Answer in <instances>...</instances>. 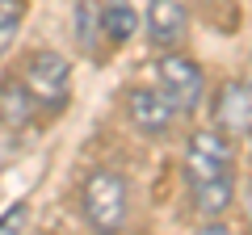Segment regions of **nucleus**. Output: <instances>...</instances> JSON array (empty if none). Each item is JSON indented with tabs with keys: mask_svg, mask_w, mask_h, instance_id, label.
<instances>
[{
	"mask_svg": "<svg viewBox=\"0 0 252 235\" xmlns=\"http://www.w3.org/2000/svg\"><path fill=\"white\" fill-rule=\"evenodd\" d=\"M21 80L42 109H63L72 97V63L59 51H30L21 63Z\"/></svg>",
	"mask_w": 252,
	"mask_h": 235,
	"instance_id": "obj_1",
	"label": "nucleus"
},
{
	"mask_svg": "<svg viewBox=\"0 0 252 235\" xmlns=\"http://www.w3.org/2000/svg\"><path fill=\"white\" fill-rule=\"evenodd\" d=\"M80 210L89 218V227L97 231H118L126 223V181L109 168H97L84 181V193H80Z\"/></svg>",
	"mask_w": 252,
	"mask_h": 235,
	"instance_id": "obj_2",
	"label": "nucleus"
},
{
	"mask_svg": "<svg viewBox=\"0 0 252 235\" xmlns=\"http://www.w3.org/2000/svg\"><path fill=\"white\" fill-rule=\"evenodd\" d=\"M231 164H235L231 135H223L219 126L189 135V143H185V181L189 185L215 181V176H231Z\"/></svg>",
	"mask_w": 252,
	"mask_h": 235,
	"instance_id": "obj_3",
	"label": "nucleus"
},
{
	"mask_svg": "<svg viewBox=\"0 0 252 235\" xmlns=\"http://www.w3.org/2000/svg\"><path fill=\"white\" fill-rule=\"evenodd\" d=\"M156 80H160V88L177 101L181 114H193V109L202 105L206 76H202V67L193 63V59H185V55H177V51H164V59L156 63Z\"/></svg>",
	"mask_w": 252,
	"mask_h": 235,
	"instance_id": "obj_4",
	"label": "nucleus"
},
{
	"mask_svg": "<svg viewBox=\"0 0 252 235\" xmlns=\"http://www.w3.org/2000/svg\"><path fill=\"white\" fill-rule=\"evenodd\" d=\"M210 118L231 139L252 135V80H227L210 101Z\"/></svg>",
	"mask_w": 252,
	"mask_h": 235,
	"instance_id": "obj_5",
	"label": "nucleus"
},
{
	"mask_svg": "<svg viewBox=\"0 0 252 235\" xmlns=\"http://www.w3.org/2000/svg\"><path fill=\"white\" fill-rule=\"evenodd\" d=\"M126 109H130L135 130H143L147 139L168 135L172 122H177V114H181L177 101H172L164 88H135V92H130V101H126Z\"/></svg>",
	"mask_w": 252,
	"mask_h": 235,
	"instance_id": "obj_6",
	"label": "nucleus"
},
{
	"mask_svg": "<svg viewBox=\"0 0 252 235\" xmlns=\"http://www.w3.org/2000/svg\"><path fill=\"white\" fill-rule=\"evenodd\" d=\"M147 38L152 46L160 51H177L189 34V13H185V0H147Z\"/></svg>",
	"mask_w": 252,
	"mask_h": 235,
	"instance_id": "obj_7",
	"label": "nucleus"
},
{
	"mask_svg": "<svg viewBox=\"0 0 252 235\" xmlns=\"http://www.w3.org/2000/svg\"><path fill=\"white\" fill-rule=\"evenodd\" d=\"M189 202H193V214L202 218H223L235 206V181L231 176H215V181H198L189 185Z\"/></svg>",
	"mask_w": 252,
	"mask_h": 235,
	"instance_id": "obj_8",
	"label": "nucleus"
},
{
	"mask_svg": "<svg viewBox=\"0 0 252 235\" xmlns=\"http://www.w3.org/2000/svg\"><path fill=\"white\" fill-rule=\"evenodd\" d=\"M34 109H38V101H34V92L26 88L21 76H13V80L0 84V126L21 130L30 118H34Z\"/></svg>",
	"mask_w": 252,
	"mask_h": 235,
	"instance_id": "obj_9",
	"label": "nucleus"
},
{
	"mask_svg": "<svg viewBox=\"0 0 252 235\" xmlns=\"http://www.w3.org/2000/svg\"><path fill=\"white\" fill-rule=\"evenodd\" d=\"M101 29H105L114 42H126V38L139 29V13L126 4V0H109L105 9H101Z\"/></svg>",
	"mask_w": 252,
	"mask_h": 235,
	"instance_id": "obj_10",
	"label": "nucleus"
},
{
	"mask_svg": "<svg viewBox=\"0 0 252 235\" xmlns=\"http://www.w3.org/2000/svg\"><path fill=\"white\" fill-rule=\"evenodd\" d=\"M21 17H26V4L21 0H0V55L13 46V38L21 29Z\"/></svg>",
	"mask_w": 252,
	"mask_h": 235,
	"instance_id": "obj_11",
	"label": "nucleus"
},
{
	"mask_svg": "<svg viewBox=\"0 0 252 235\" xmlns=\"http://www.w3.org/2000/svg\"><path fill=\"white\" fill-rule=\"evenodd\" d=\"M26 218H30V206H26V202H17V206H13L9 214H0V235L21 231V227H26Z\"/></svg>",
	"mask_w": 252,
	"mask_h": 235,
	"instance_id": "obj_12",
	"label": "nucleus"
},
{
	"mask_svg": "<svg viewBox=\"0 0 252 235\" xmlns=\"http://www.w3.org/2000/svg\"><path fill=\"white\" fill-rule=\"evenodd\" d=\"M248 223H252V193H248Z\"/></svg>",
	"mask_w": 252,
	"mask_h": 235,
	"instance_id": "obj_13",
	"label": "nucleus"
},
{
	"mask_svg": "<svg viewBox=\"0 0 252 235\" xmlns=\"http://www.w3.org/2000/svg\"><path fill=\"white\" fill-rule=\"evenodd\" d=\"M198 4H215V0H198Z\"/></svg>",
	"mask_w": 252,
	"mask_h": 235,
	"instance_id": "obj_14",
	"label": "nucleus"
}]
</instances>
